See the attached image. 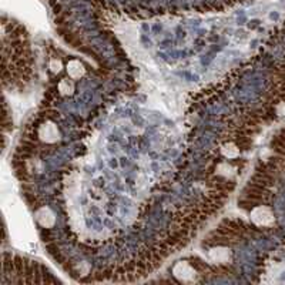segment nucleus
Here are the masks:
<instances>
[{"label":"nucleus","instance_id":"f257e3e1","mask_svg":"<svg viewBox=\"0 0 285 285\" xmlns=\"http://www.w3.org/2000/svg\"><path fill=\"white\" fill-rule=\"evenodd\" d=\"M173 275L181 283H191L196 280L197 271L188 261H178L173 267Z\"/></svg>","mask_w":285,"mask_h":285},{"label":"nucleus","instance_id":"f03ea898","mask_svg":"<svg viewBox=\"0 0 285 285\" xmlns=\"http://www.w3.org/2000/svg\"><path fill=\"white\" fill-rule=\"evenodd\" d=\"M251 221L258 225V227H270L273 225L275 218H274V212L271 208L265 207V205H260L255 207L251 211Z\"/></svg>","mask_w":285,"mask_h":285},{"label":"nucleus","instance_id":"7ed1b4c3","mask_svg":"<svg viewBox=\"0 0 285 285\" xmlns=\"http://www.w3.org/2000/svg\"><path fill=\"white\" fill-rule=\"evenodd\" d=\"M39 138L47 144L57 143L60 140V130L53 122H46L39 127Z\"/></svg>","mask_w":285,"mask_h":285},{"label":"nucleus","instance_id":"20e7f679","mask_svg":"<svg viewBox=\"0 0 285 285\" xmlns=\"http://www.w3.org/2000/svg\"><path fill=\"white\" fill-rule=\"evenodd\" d=\"M36 220L43 228H51L56 224V215L49 207H41L36 212Z\"/></svg>","mask_w":285,"mask_h":285},{"label":"nucleus","instance_id":"39448f33","mask_svg":"<svg viewBox=\"0 0 285 285\" xmlns=\"http://www.w3.org/2000/svg\"><path fill=\"white\" fill-rule=\"evenodd\" d=\"M208 255H210L211 261L218 262V264H225V262L231 260V251L225 247L211 248Z\"/></svg>","mask_w":285,"mask_h":285},{"label":"nucleus","instance_id":"423d86ee","mask_svg":"<svg viewBox=\"0 0 285 285\" xmlns=\"http://www.w3.org/2000/svg\"><path fill=\"white\" fill-rule=\"evenodd\" d=\"M66 70H67V75H69L70 79H80L86 73V69H84L83 63L80 62V60H76V59L67 63Z\"/></svg>","mask_w":285,"mask_h":285},{"label":"nucleus","instance_id":"0eeeda50","mask_svg":"<svg viewBox=\"0 0 285 285\" xmlns=\"http://www.w3.org/2000/svg\"><path fill=\"white\" fill-rule=\"evenodd\" d=\"M57 90L62 96H72L75 91V83L69 79H62L57 84Z\"/></svg>","mask_w":285,"mask_h":285},{"label":"nucleus","instance_id":"6e6552de","mask_svg":"<svg viewBox=\"0 0 285 285\" xmlns=\"http://www.w3.org/2000/svg\"><path fill=\"white\" fill-rule=\"evenodd\" d=\"M221 153H223V156L225 159H237L238 156H240V149L237 147L234 143H227V144H224L223 147H221Z\"/></svg>","mask_w":285,"mask_h":285},{"label":"nucleus","instance_id":"1a4fd4ad","mask_svg":"<svg viewBox=\"0 0 285 285\" xmlns=\"http://www.w3.org/2000/svg\"><path fill=\"white\" fill-rule=\"evenodd\" d=\"M49 69L53 72V73H60L63 70V63L60 59H51L49 63Z\"/></svg>","mask_w":285,"mask_h":285},{"label":"nucleus","instance_id":"9d476101","mask_svg":"<svg viewBox=\"0 0 285 285\" xmlns=\"http://www.w3.org/2000/svg\"><path fill=\"white\" fill-rule=\"evenodd\" d=\"M217 173L221 174V175H225V177H230V175L234 174V168L231 165H228V164H220L217 167Z\"/></svg>","mask_w":285,"mask_h":285}]
</instances>
